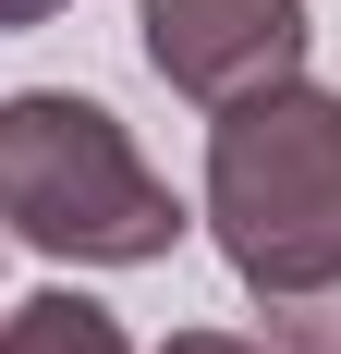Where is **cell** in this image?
Listing matches in <instances>:
<instances>
[{"label": "cell", "mask_w": 341, "mask_h": 354, "mask_svg": "<svg viewBox=\"0 0 341 354\" xmlns=\"http://www.w3.org/2000/svg\"><path fill=\"white\" fill-rule=\"evenodd\" d=\"M207 220L256 293L341 281V98L317 86H256L207 135Z\"/></svg>", "instance_id": "cell-1"}, {"label": "cell", "mask_w": 341, "mask_h": 354, "mask_svg": "<svg viewBox=\"0 0 341 354\" xmlns=\"http://www.w3.org/2000/svg\"><path fill=\"white\" fill-rule=\"evenodd\" d=\"M0 220L37 232L49 257H98V269L170 257V232H183L170 183L135 159V135L98 98H61V86L0 98Z\"/></svg>", "instance_id": "cell-2"}, {"label": "cell", "mask_w": 341, "mask_h": 354, "mask_svg": "<svg viewBox=\"0 0 341 354\" xmlns=\"http://www.w3.org/2000/svg\"><path fill=\"white\" fill-rule=\"evenodd\" d=\"M146 62L183 98L232 110L305 62V0H146Z\"/></svg>", "instance_id": "cell-3"}, {"label": "cell", "mask_w": 341, "mask_h": 354, "mask_svg": "<svg viewBox=\"0 0 341 354\" xmlns=\"http://www.w3.org/2000/svg\"><path fill=\"white\" fill-rule=\"evenodd\" d=\"M0 354H135V342H122V318L86 306V293H37V306L0 318Z\"/></svg>", "instance_id": "cell-4"}, {"label": "cell", "mask_w": 341, "mask_h": 354, "mask_svg": "<svg viewBox=\"0 0 341 354\" xmlns=\"http://www.w3.org/2000/svg\"><path fill=\"white\" fill-rule=\"evenodd\" d=\"M269 342H280V354H341V281L269 293Z\"/></svg>", "instance_id": "cell-5"}, {"label": "cell", "mask_w": 341, "mask_h": 354, "mask_svg": "<svg viewBox=\"0 0 341 354\" xmlns=\"http://www.w3.org/2000/svg\"><path fill=\"white\" fill-rule=\"evenodd\" d=\"M170 354H256V342H232V330H183Z\"/></svg>", "instance_id": "cell-6"}, {"label": "cell", "mask_w": 341, "mask_h": 354, "mask_svg": "<svg viewBox=\"0 0 341 354\" xmlns=\"http://www.w3.org/2000/svg\"><path fill=\"white\" fill-rule=\"evenodd\" d=\"M37 12H61V0H0V25H37Z\"/></svg>", "instance_id": "cell-7"}]
</instances>
